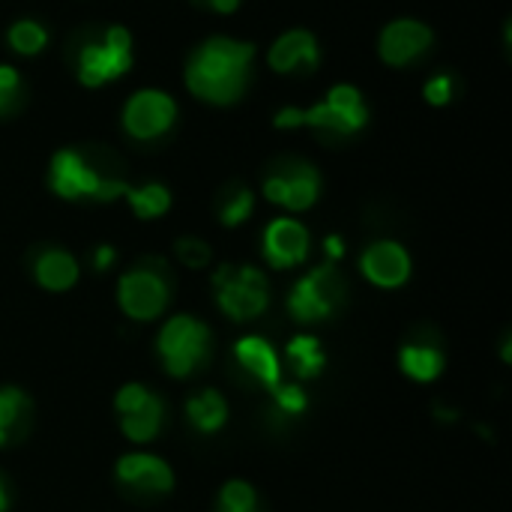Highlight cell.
Segmentation results:
<instances>
[{"mask_svg": "<svg viewBox=\"0 0 512 512\" xmlns=\"http://www.w3.org/2000/svg\"><path fill=\"white\" fill-rule=\"evenodd\" d=\"M252 204H255V201H252V192H249V189H237V192L231 195V201H225L219 219H222L228 228H234V225H240L243 219H249Z\"/></svg>", "mask_w": 512, "mask_h": 512, "instance_id": "484cf974", "label": "cell"}, {"mask_svg": "<svg viewBox=\"0 0 512 512\" xmlns=\"http://www.w3.org/2000/svg\"><path fill=\"white\" fill-rule=\"evenodd\" d=\"M273 123H276L279 129H297V126H303V108H282V111L273 117Z\"/></svg>", "mask_w": 512, "mask_h": 512, "instance_id": "4dcf8cb0", "label": "cell"}, {"mask_svg": "<svg viewBox=\"0 0 512 512\" xmlns=\"http://www.w3.org/2000/svg\"><path fill=\"white\" fill-rule=\"evenodd\" d=\"M207 348H210L207 327L189 315L171 318L159 333V357H162L168 375H174V378H186L207 357Z\"/></svg>", "mask_w": 512, "mask_h": 512, "instance_id": "277c9868", "label": "cell"}, {"mask_svg": "<svg viewBox=\"0 0 512 512\" xmlns=\"http://www.w3.org/2000/svg\"><path fill=\"white\" fill-rule=\"evenodd\" d=\"M363 276L369 282H375L378 288H399L408 276H411V258L399 243H375L372 249H366L363 261Z\"/></svg>", "mask_w": 512, "mask_h": 512, "instance_id": "5bb4252c", "label": "cell"}, {"mask_svg": "<svg viewBox=\"0 0 512 512\" xmlns=\"http://www.w3.org/2000/svg\"><path fill=\"white\" fill-rule=\"evenodd\" d=\"M426 99L432 105H447L453 99V78L450 75H435L429 84H426Z\"/></svg>", "mask_w": 512, "mask_h": 512, "instance_id": "f546056e", "label": "cell"}, {"mask_svg": "<svg viewBox=\"0 0 512 512\" xmlns=\"http://www.w3.org/2000/svg\"><path fill=\"white\" fill-rule=\"evenodd\" d=\"M234 357H237V363L249 372V375H255L270 393L282 384V378H279V360H276V351L264 342V339H258V336H246V339H240L237 342V348H234Z\"/></svg>", "mask_w": 512, "mask_h": 512, "instance_id": "e0dca14e", "label": "cell"}, {"mask_svg": "<svg viewBox=\"0 0 512 512\" xmlns=\"http://www.w3.org/2000/svg\"><path fill=\"white\" fill-rule=\"evenodd\" d=\"M48 42V33L36 21H15L9 30V45L18 54H39Z\"/></svg>", "mask_w": 512, "mask_h": 512, "instance_id": "d4e9b609", "label": "cell"}, {"mask_svg": "<svg viewBox=\"0 0 512 512\" xmlns=\"http://www.w3.org/2000/svg\"><path fill=\"white\" fill-rule=\"evenodd\" d=\"M177 117V105L168 93L162 90H138L123 111V126L132 138L138 141H150L159 138L162 132L171 129Z\"/></svg>", "mask_w": 512, "mask_h": 512, "instance_id": "9c48e42d", "label": "cell"}, {"mask_svg": "<svg viewBox=\"0 0 512 512\" xmlns=\"http://www.w3.org/2000/svg\"><path fill=\"white\" fill-rule=\"evenodd\" d=\"M123 198H129V204H132V210L141 216V219H156V216H162L168 207H171V195H168V189L165 186H159V183H150V186H141V189H126L123 192Z\"/></svg>", "mask_w": 512, "mask_h": 512, "instance_id": "44dd1931", "label": "cell"}, {"mask_svg": "<svg viewBox=\"0 0 512 512\" xmlns=\"http://www.w3.org/2000/svg\"><path fill=\"white\" fill-rule=\"evenodd\" d=\"M288 357L294 360V366H297V372H300L303 378H312V375H318V372L324 369V351H321L318 339H312V336H297V339H291Z\"/></svg>", "mask_w": 512, "mask_h": 512, "instance_id": "603a6c76", "label": "cell"}, {"mask_svg": "<svg viewBox=\"0 0 512 512\" xmlns=\"http://www.w3.org/2000/svg\"><path fill=\"white\" fill-rule=\"evenodd\" d=\"M30 402L21 390L15 387H6L0 390V447L15 435V429L24 423V414H27Z\"/></svg>", "mask_w": 512, "mask_h": 512, "instance_id": "7402d4cb", "label": "cell"}, {"mask_svg": "<svg viewBox=\"0 0 512 512\" xmlns=\"http://www.w3.org/2000/svg\"><path fill=\"white\" fill-rule=\"evenodd\" d=\"M309 255V231L294 219H276L264 231V258L285 270Z\"/></svg>", "mask_w": 512, "mask_h": 512, "instance_id": "4fadbf2b", "label": "cell"}, {"mask_svg": "<svg viewBox=\"0 0 512 512\" xmlns=\"http://www.w3.org/2000/svg\"><path fill=\"white\" fill-rule=\"evenodd\" d=\"M366 120H369V111L363 105V96L351 84H336L321 105L303 111V126L327 129L336 135H351V132L363 129Z\"/></svg>", "mask_w": 512, "mask_h": 512, "instance_id": "52a82bcc", "label": "cell"}, {"mask_svg": "<svg viewBox=\"0 0 512 512\" xmlns=\"http://www.w3.org/2000/svg\"><path fill=\"white\" fill-rule=\"evenodd\" d=\"M255 45L252 42H237V39H210L195 51V57L186 66V84L189 90L216 105H228L240 99L246 78H249V63H252Z\"/></svg>", "mask_w": 512, "mask_h": 512, "instance_id": "6da1fadb", "label": "cell"}, {"mask_svg": "<svg viewBox=\"0 0 512 512\" xmlns=\"http://www.w3.org/2000/svg\"><path fill=\"white\" fill-rule=\"evenodd\" d=\"M219 512H258L255 489L243 480H231L219 492Z\"/></svg>", "mask_w": 512, "mask_h": 512, "instance_id": "cb8c5ba5", "label": "cell"}, {"mask_svg": "<svg viewBox=\"0 0 512 512\" xmlns=\"http://www.w3.org/2000/svg\"><path fill=\"white\" fill-rule=\"evenodd\" d=\"M117 414H120V426H123V435L129 441H150L156 438V432L162 429V417H165V408L162 402L141 384H126L117 399Z\"/></svg>", "mask_w": 512, "mask_h": 512, "instance_id": "ba28073f", "label": "cell"}, {"mask_svg": "<svg viewBox=\"0 0 512 512\" xmlns=\"http://www.w3.org/2000/svg\"><path fill=\"white\" fill-rule=\"evenodd\" d=\"M342 297H345V285L339 273L333 270V264H324L291 288L288 309L297 321H318V318L333 315Z\"/></svg>", "mask_w": 512, "mask_h": 512, "instance_id": "8992f818", "label": "cell"}, {"mask_svg": "<svg viewBox=\"0 0 512 512\" xmlns=\"http://www.w3.org/2000/svg\"><path fill=\"white\" fill-rule=\"evenodd\" d=\"M177 258H180L186 267L198 270V267H204V264L210 261V246H207L204 240H198V237H183V240L177 243Z\"/></svg>", "mask_w": 512, "mask_h": 512, "instance_id": "4316f807", "label": "cell"}, {"mask_svg": "<svg viewBox=\"0 0 512 512\" xmlns=\"http://www.w3.org/2000/svg\"><path fill=\"white\" fill-rule=\"evenodd\" d=\"M207 3H210V6H213L216 12H234L240 0H207Z\"/></svg>", "mask_w": 512, "mask_h": 512, "instance_id": "836d02e7", "label": "cell"}, {"mask_svg": "<svg viewBox=\"0 0 512 512\" xmlns=\"http://www.w3.org/2000/svg\"><path fill=\"white\" fill-rule=\"evenodd\" d=\"M186 417H189V423L195 429L216 432L228 420V405H225V399L216 390H204V393H198V396H192L186 402Z\"/></svg>", "mask_w": 512, "mask_h": 512, "instance_id": "d6986e66", "label": "cell"}, {"mask_svg": "<svg viewBox=\"0 0 512 512\" xmlns=\"http://www.w3.org/2000/svg\"><path fill=\"white\" fill-rule=\"evenodd\" d=\"M117 477L126 486H135L141 492H156L165 495L174 486V474L171 468L159 459V456H147V453H132L123 456L117 462Z\"/></svg>", "mask_w": 512, "mask_h": 512, "instance_id": "9a60e30c", "label": "cell"}, {"mask_svg": "<svg viewBox=\"0 0 512 512\" xmlns=\"http://www.w3.org/2000/svg\"><path fill=\"white\" fill-rule=\"evenodd\" d=\"M126 69H132V36L123 27H111L102 42L84 45L78 60V78L87 87L114 81Z\"/></svg>", "mask_w": 512, "mask_h": 512, "instance_id": "5b68a950", "label": "cell"}, {"mask_svg": "<svg viewBox=\"0 0 512 512\" xmlns=\"http://www.w3.org/2000/svg\"><path fill=\"white\" fill-rule=\"evenodd\" d=\"M321 180L312 165H297L288 174H273L264 183V195L273 204H282L288 210H309L318 201Z\"/></svg>", "mask_w": 512, "mask_h": 512, "instance_id": "8fae6325", "label": "cell"}, {"mask_svg": "<svg viewBox=\"0 0 512 512\" xmlns=\"http://www.w3.org/2000/svg\"><path fill=\"white\" fill-rule=\"evenodd\" d=\"M6 504L9 501H6V492H3V483H0V512H6Z\"/></svg>", "mask_w": 512, "mask_h": 512, "instance_id": "e575fe53", "label": "cell"}, {"mask_svg": "<svg viewBox=\"0 0 512 512\" xmlns=\"http://www.w3.org/2000/svg\"><path fill=\"white\" fill-rule=\"evenodd\" d=\"M21 90V78L12 66H0V111H6Z\"/></svg>", "mask_w": 512, "mask_h": 512, "instance_id": "f1b7e54d", "label": "cell"}, {"mask_svg": "<svg viewBox=\"0 0 512 512\" xmlns=\"http://www.w3.org/2000/svg\"><path fill=\"white\" fill-rule=\"evenodd\" d=\"M36 279L48 291H66L78 279V264L63 249H48L36 258Z\"/></svg>", "mask_w": 512, "mask_h": 512, "instance_id": "ac0fdd59", "label": "cell"}, {"mask_svg": "<svg viewBox=\"0 0 512 512\" xmlns=\"http://www.w3.org/2000/svg\"><path fill=\"white\" fill-rule=\"evenodd\" d=\"M117 300L120 309L135 318V321H153L165 303H168V285L162 279V273L153 270H132L120 279L117 288Z\"/></svg>", "mask_w": 512, "mask_h": 512, "instance_id": "30bf717a", "label": "cell"}, {"mask_svg": "<svg viewBox=\"0 0 512 512\" xmlns=\"http://www.w3.org/2000/svg\"><path fill=\"white\" fill-rule=\"evenodd\" d=\"M324 246H327V255H330V258H339V255L345 252V243H342L339 237H327Z\"/></svg>", "mask_w": 512, "mask_h": 512, "instance_id": "d6a6232c", "label": "cell"}, {"mask_svg": "<svg viewBox=\"0 0 512 512\" xmlns=\"http://www.w3.org/2000/svg\"><path fill=\"white\" fill-rule=\"evenodd\" d=\"M213 288L219 309L234 321H249L267 309V279L255 267H219Z\"/></svg>", "mask_w": 512, "mask_h": 512, "instance_id": "3957f363", "label": "cell"}, {"mask_svg": "<svg viewBox=\"0 0 512 512\" xmlns=\"http://www.w3.org/2000/svg\"><path fill=\"white\" fill-rule=\"evenodd\" d=\"M315 63H318V42L306 30H291L279 36L276 45L270 48V66L276 72H294L297 66L315 69Z\"/></svg>", "mask_w": 512, "mask_h": 512, "instance_id": "2e32d148", "label": "cell"}, {"mask_svg": "<svg viewBox=\"0 0 512 512\" xmlns=\"http://www.w3.org/2000/svg\"><path fill=\"white\" fill-rule=\"evenodd\" d=\"M432 45V30L420 21L402 18L384 27L381 33V57L390 66H408Z\"/></svg>", "mask_w": 512, "mask_h": 512, "instance_id": "7c38bea8", "label": "cell"}, {"mask_svg": "<svg viewBox=\"0 0 512 512\" xmlns=\"http://www.w3.org/2000/svg\"><path fill=\"white\" fill-rule=\"evenodd\" d=\"M399 366L408 378L414 381H435L444 372V357L435 348H423V345H405L399 354Z\"/></svg>", "mask_w": 512, "mask_h": 512, "instance_id": "ffe728a7", "label": "cell"}, {"mask_svg": "<svg viewBox=\"0 0 512 512\" xmlns=\"http://www.w3.org/2000/svg\"><path fill=\"white\" fill-rule=\"evenodd\" d=\"M111 261H114V249L111 246H99L96 249V270H105V267H111Z\"/></svg>", "mask_w": 512, "mask_h": 512, "instance_id": "1f68e13d", "label": "cell"}, {"mask_svg": "<svg viewBox=\"0 0 512 512\" xmlns=\"http://www.w3.org/2000/svg\"><path fill=\"white\" fill-rule=\"evenodd\" d=\"M51 189L66 198H96V201H114L120 198L129 186L114 177H99L75 150H60L51 159Z\"/></svg>", "mask_w": 512, "mask_h": 512, "instance_id": "7a4b0ae2", "label": "cell"}, {"mask_svg": "<svg viewBox=\"0 0 512 512\" xmlns=\"http://www.w3.org/2000/svg\"><path fill=\"white\" fill-rule=\"evenodd\" d=\"M273 399H276L279 411H285V414H303V411H306V396H303V390H297V387L279 384V387L273 390Z\"/></svg>", "mask_w": 512, "mask_h": 512, "instance_id": "83f0119b", "label": "cell"}]
</instances>
